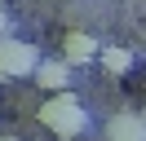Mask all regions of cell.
I'll list each match as a JSON object with an SVG mask.
<instances>
[{
  "label": "cell",
  "mask_w": 146,
  "mask_h": 141,
  "mask_svg": "<svg viewBox=\"0 0 146 141\" xmlns=\"http://www.w3.org/2000/svg\"><path fill=\"white\" fill-rule=\"evenodd\" d=\"M40 123L49 132H58V137H80L89 128V115H84V106H80L75 93H53L40 106Z\"/></svg>",
  "instance_id": "1"
},
{
  "label": "cell",
  "mask_w": 146,
  "mask_h": 141,
  "mask_svg": "<svg viewBox=\"0 0 146 141\" xmlns=\"http://www.w3.org/2000/svg\"><path fill=\"white\" fill-rule=\"evenodd\" d=\"M40 53L27 40H13V35H0V79H18V75H36Z\"/></svg>",
  "instance_id": "2"
},
{
  "label": "cell",
  "mask_w": 146,
  "mask_h": 141,
  "mask_svg": "<svg viewBox=\"0 0 146 141\" xmlns=\"http://www.w3.org/2000/svg\"><path fill=\"white\" fill-rule=\"evenodd\" d=\"M66 79H71V62H40L36 66V84L49 93H66Z\"/></svg>",
  "instance_id": "3"
},
{
  "label": "cell",
  "mask_w": 146,
  "mask_h": 141,
  "mask_svg": "<svg viewBox=\"0 0 146 141\" xmlns=\"http://www.w3.org/2000/svg\"><path fill=\"white\" fill-rule=\"evenodd\" d=\"M93 57H102V49H98L93 35H84V31H71V35H66V62H71V66L93 62Z\"/></svg>",
  "instance_id": "4"
},
{
  "label": "cell",
  "mask_w": 146,
  "mask_h": 141,
  "mask_svg": "<svg viewBox=\"0 0 146 141\" xmlns=\"http://www.w3.org/2000/svg\"><path fill=\"white\" fill-rule=\"evenodd\" d=\"M111 141H146V119H137V115L111 119Z\"/></svg>",
  "instance_id": "5"
},
{
  "label": "cell",
  "mask_w": 146,
  "mask_h": 141,
  "mask_svg": "<svg viewBox=\"0 0 146 141\" xmlns=\"http://www.w3.org/2000/svg\"><path fill=\"white\" fill-rule=\"evenodd\" d=\"M102 66H106L111 75H124V70L133 66V53L128 49H102Z\"/></svg>",
  "instance_id": "6"
},
{
  "label": "cell",
  "mask_w": 146,
  "mask_h": 141,
  "mask_svg": "<svg viewBox=\"0 0 146 141\" xmlns=\"http://www.w3.org/2000/svg\"><path fill=\"white\" fill-rule=\"evenodd\" d=\"M5 26H9V22H5V13H0V35H5Z\"/></svg>",
  "instance_id": "7"
},
{
  "label": "cell",
  "mask_w": 146,
  "mask_h": 141,
  "mask_svg": "<svg viewBox=\"0 0 146 141\" xmlns=\"http://www.w3.org/2000/svg\"><path fill=\"white\" fill-rule=\"evenodd\" d=\"M0 141H13V137H0Z\"/></svg>",
  "instance_id": "8"
}]
</instances>
